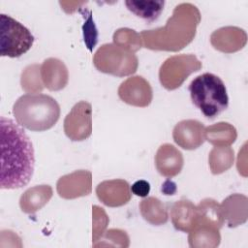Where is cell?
<instances>
[{"label": "cell", "instance_id": "13", "mask_svg": "<svg viewBox=\"0 0 248 248\" xmlns=\"http://www.w3.org/2000/svg\"><path fill=\"white\" fill-rule=\"evenodd\" d=\"M155 166L161 175L173 177L182 170L183 156L172 144H162L155 155Z\"/></svg>", "mask_w": 248, "mask_h": 248}, {"label": "cell", "instance_id": "10", "mask_svg": "<svg viewBox=\"0 0 248 248\" xmlns=\"http://www.w3.org/2000/svg\"><path fill=\"white\" fill-rule=\"evenodd\" d=\"M204 126L198 120H182L175 125L172 138L175 143L183 149L193 150L204 142Z\"/></svg>", "mask_w": 248, "mask_h": 248}, {"label": "cell", "instance_id": "6", "mask_svg": "<svg viewBox=\"0 0 248 248\" xmlns=\"http://www.w3.org/2000/svg\"><path fill=\"white\" fill-rule=\"evenodd\" d=\"M93 62L100 72L117 77L131 75L138 68V58L135 53L115 44H105L99 47Z\"/></svg>", "mask_w": 248, "mask_h": 248}, {"label": "cell", "instance_id": "11", "mask_svg": "<svg viewBox=\"0 0 248 248\" xmlns=\"http://www.w3.org/2000/svg\"><path fill=\"white\" fill-rule=\"evenodd\" d=\"M57 192L64 199L89 195L91 192V172L78 170L60 177L57 182Z\"/></svg>", "mask_w": 248, "mask_h": 248}, {"label": "cell", "instance_id": "15", "mask_svg": "<svg viewBox=\"0 0 248 248\" xmlns=\"http://www.w3.org/2000/svg\"><path fill=\"white\" fill-rule=\"evenodd\" d=\"M170 217L176 230L189 232L196 226L199 214L196 205L188 200H181L172 204Z\"/></svg>", "mask_w": 248, "mask_h": 248}, {"label": "cell", "instance_id": "21", "mask_svg": "<svg viewBox=\"0 0 248 248\" xmlns=\"http://www.w3.org/2000/svg\"><path fill=\"white\" fill-rule=\"evenodd\" d=\"M209 166L213 174H219L230 169L233 162V150L231 147L216 146L208 157Z\"/></svg>", "mask_w": 248, "mask_h": 248}, {"label": "cell", "instance_id": "20", "mask_svg": "<svg viewBox=\"0 0 248 248\" xmlns=\"http://www.w3.org/2000/svg\"><path fill=\"white\" fill-rule=\"evenodd\" d=\"M239 30H240L239 28L232 27V26L223 27L216 30V32L224 38H221L215 35L214 33H212L210 38L212 46L216 49H219L225 52H232V51L238 50L239 48L242 47L240 46V40H232V37H233Z\"/></svg>", "mask_w": 248, "mask_h": 248}, {"label": "cell", "instance_id": "24", "mask_svg": "<svg viewBox=\"0 0 248 248\" xmlns=\"http://www.w3.org/2000/svg\"><path fill=\"white\" fill-rule=\"evenodd\" d=\"M83 25V33H84V41L88 46L89 49H92L94 46L97 43V32H91V31H97L94 25V22L91 17V12H89L88 17Z\"/></svg>", "mask_w": 248, "mask_h": 248}, {"label": "cell", "instance_id": "23", "mask_svg": "<svg viewBox=\"0 0 248 248\" xmlns=\"http://www.w3.org/2000/svg\"><path fill=\"white\" fill-rule=\"evenodd\" d=\"M114 44L131 51H136L141 47L140 35L129 28H120L113 34Z\"/></svg>", "mask_w": 248, "mask_h": 248}, {"label": "cell", "instance_id": "4", "mask_svg": "<svg viewBox=\"0 0 248 248\" xmlns=\"http://www.w3.org/2000/svg\"><path fill=\"white\" fill-rule=\"evenodd\" d=\"M192 103L209 119H213L229 107V96L223 80L216 75L204 73L196 77L189 85Z\"/></svg>", "mask_w": 248, "mask_h": 248}, {"label": "cell", "instance_id": "3", "mask_svg": "<svg viewBox=\"0 0 248 248\" xmlns=\"http://www.w3.org/2000/svg\"><path fill=\"white\" fill-rule=\"evenodd\" d=\"M13 114L21 127L34 132H43L56 124L60 116V107L49 95L25 94L14 104Z\"/></svg>", "mask_w": 248, "mask_h": 248}, {"label": "cell", "instance_id": "22", "mask_svg": "<svg viewBox=\"0 0 248 248\" xmlns=\"http://www.w3.org/2000/svg\"><path fill=\"white\" fill-rule=\"evenodd\" d=\"M21 87L26 92L36 94L43 90L44 83L41 78V66L33 64L24 69L20 79Z\"/></svg>", "mask_w": 248, "mask_h": 248}, {"label": "cell", "instance_id": "25", "mask_svg": "<svg viewBox=\"0 0 248 248\" xmlns=\"http://www.w3.org/2000/svg\"><path fill=\"white\" fill-rule=\"evenodd\" d=\"M131 192L138 197H146L150 192V185L143 179L138 180L131 186Z\"/></svg>", "mask_w": 248, "mask_h": 248}, {"label": "cell", "instance_id": "8", "mask_svg": "<svg viewBox=\"0 0 248 248\" xmlns=\"http://www.w3.org/2000/svg\"><path fill=\"white\" fill-rule=\"evenodd\" d=\"M64 132L72 140H83L92 132V108L88 102L77 103L64 120Z\"/></svg>", "mask_w": 248, "mask_h": 248}, {"label": "cell", "instance_id": "19", "mask_svg": "<svg viewBox=\"0 0 248 248\" xmlns=\"http://www.w3.org/2000/svg\"><path fill=\"white\" fill-rule=\"evenodd\" d=\"M204 134L205 140L217 146L229 145L233 142L236 138L235 129L227 122H219L207 127Z\"/></svg>", "mask_w": 248, "mask_h": 248}, {"label": "cell", "instance_id": "5", "mask_svg": "<svg viewBox=\"0 0 248 248\" xmlns=\"http://www.w3.org/2000/svg\"><path fill=\"white\" fill-rule=\"evenodd\" d=\"M34 36L22 23L12 16L0 15V55L19 57L33 46Z\"/></svg>", "mask_w": 248, "mask_h": 248}, {"label": "cell", "instance_id": "7", "mask_svg": "<svg viewBox=\"0 0 248 248\" xmlns=\"http://www.w3.org/2000/svg\"><path fill=\"white\" fill-rule=\"evenodd\" d=\"M201 68L202 63L193 54L174 55L162 64L159 71V78L165 88L173 90L179 87L189 75L199 71Z\"/></svg>", "mask_w": 248, "mask_h": 248}, {"label": "cell", "instance_id": "17", "mask_svg": "<svg viewBox=\"0 0 248 248\" xmlns=\"http://www.w3.org/2000/svg\"><path fill=\"white\" fill-rule=\"evenodd\" d=\"M127 9L136 16L142 18L147 23L158 19L165 6L164 0H127Z\"/></svg>", "mask_w": 248, "mask_h": 248}, {"label": "cell", "instance_id": "12", "mask_svg": "<svg viewBox=\"0 0 248 248\" xmlns=\"http://www.w3.org/2000/svg\"><path fill=\"white\" fill-rule=\"evenodd\" d=\"M99 200L108 206H120L131 199V192L127 181L122 179L108 180L100 183L96 188Z\"/></svg>", "mask_w": 248, "mask_h": 248}, {"label": "cell", "instance_id": "18", "mask_svg": "<svg viewBox=\"0 0 248 248\" xmlns=\"http://www.w3.org/2000/svg\"><path fill=\"white\" fill-rule=\"evenodd\" d=\"M140 210L143 219L152 225L165 224L169 218L165 204L154 197L143 199L140 203Z\"/></svg>", "mask_w": 248, "mask_h": 248}, {"label": "cell", "instance_id": "2", "mask_svg": "<svg viewBox=\"0 0 248 248\" xmlns=\"http://www.w3.org/2000/svg\"><path fill=\"white\" fill-rule=\"evenodd\" d=\"M201 21V14L191 3L177 5L166 25L140 33L142 45L146 48L177 51L192 42L196 28Z\"/></svg>", "mask_w": 248, "mask_h": 248}, {"label": "cell", "instance_id": "16", "mask_svg": "<svg viewBox=\"0 0 248 248\" xmlns=\"http://www.w3.org/2000/svg\"><path fill=\"white\" fill-rule=\"evenodd\" d=\"M52 197L49 185H38L27 189L20 197L19 206L24 213H35L48 202Z\"/></svg>", "mask_w": 248, "mask_h": 248}, {"label": "cell", "instance_id": "14", "mask_svg": "<svg viewBox=\"0 0 248 248\" xmlns=\"http://www.w3.org/2000/svg\"><path fill=\"white\" fill-rule=\"evenodd\" d=\"M41 78L44 85L51 90L63 89L68 82V70L57 58H47L41 66Z\"/></svg>", "mask_w": 248, "mask_h": 248}, {"label": "cell", "instance_id": "9", "mask_svg": "<svg viewBox=\"0 0 248 248\" xmlns=\"http://www.w3.org/2000/svg\"><path fill=\"white\" fill-rule=\"evenodd\" d=\"M119 98L132 106L147 107L152 101V89L149 82L142 77L127 78L118 88Z\"/></svg>", "mask_w": 248, "mask_h": 248}, {"label": "cell", "instance_id": "1", "mask_svg": "<svg viewBox=\"0 0 248 248\" xmlns=\"http://www.w3.org/2000/svg\"><path fill=\"white\" fill-rule=\"evenodd\" d=\"M1 189H18L29 183L35 168L33 144L20 125L0 117Z\"/></svg>", "mask_w": 248, "mask_h": 248}]
</instances>
